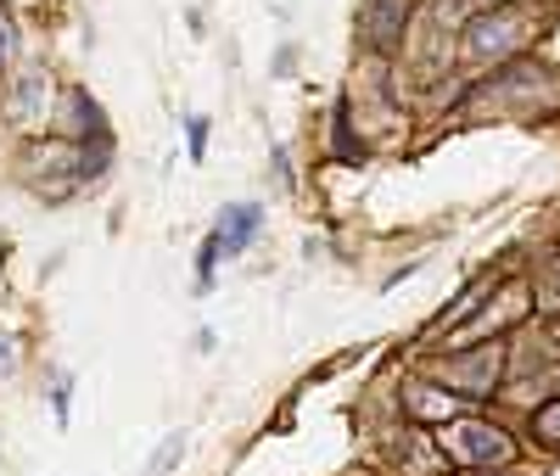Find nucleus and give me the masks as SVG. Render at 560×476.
I'll return each instance as SVG.
<instances>
[{
	"label": "nucleus",
	"mask_w": 560,
	"mask_h": 476,
	"mask_svg": "<svg viewBox=\"0 0 560 476\" xmlns=\"http://www.w3.org/2000/svg\"><path fill=\"white\" fill-rule=\"evenodd\" d=\"M185 129H191V158H202V147H208V118H191Z\"/></svg>",
	"instance_id": "15"
},
{
	"label": "nucleus",
	"mask_w": 560,
	"mask_h": 476,
	"mask_svg": "<svg viewBox=\"0 0 560 476\" xmlns=\"http://www.w3.org/2000/svg\"><path fill=\"white\" fill-rule=\"evenodd\" d=\"M0 370H12V343L0 337Z\"/></svg>",
	"instance_id": "16"
},
{
	"label": "nucleus",
	"mask_w": 560,
	"mask_h": 476,
	"mask_svg": "<svg viewBox=\"0 0 560 476\" xmlns=\"http://www.w3.org/2000/svg\"><path fill=\"white\" fill-rule=\"evenodd\" d=\"M12 57H18V23L0 12V62H12Z\"/></svg>",
	"instance_id": "14"
},
{
	"label": "nucleus",
	"mask_w": 560,
	"mask_h": 476,
	"mask_svg": "<svg viewBox=\"0 0 560 476\" xmlns=\"http://www.w3.org/2000/svg\"><path fill=\"white\" fill-rule=\"evenodd\" d=\"M538 314H549V320H560V269L549 275V286L538 292Z\"/></svg>",
	"instance_id": "13"
},
{
	"label": "nucleus",
	"mask_w": 560,
	"mask_h": 476,
	"mask_svg": "<svg viewBox=\"0 0 560 476\" xmlns=\"http://www.w3.org/2000/svg\"><path fill=\"white\" fill-rule=\"evenodd\" d=\"M499 0H438V23H471V18H488Z\"/></svg>",
	"instance_id": "8"
},
{
	"label": "nucleus",
	"mask_w": 560,
	"mask_h": 476,
	"mask_svg": "<svg viewBox=\"0 0 560 476\" xmlns=\"http://www.w3.org/2000/svg\"><path fill=\"white\" fill-rule=\"evenodd\" d=\"M499 364H504V348H499V343H477V348H465V353L443 359L438 387H448V393H471V398H488V393H493V381H499Z\"/></svg>",
	"instance_id": "2"
},
{
	"label": "nucleus",
	"mask_w": 560,
	"mask_h": 476,
	"mask_svg": "<svg viewBox=\"0 0 560 476\" xmlns=\"http://www.w3.org/2000/svg\"><path fill=\"white\" fill-rule=\"evenodd\" d=\"M258 224H264V208H258V202H236V208H224V213H219V235H213V247H224V253H247V247H253V235H258Z\"/></svg>",
	"instance_id": "6"
},
{
	"label": "nucleus",
	"mask_w": 560,
	"mask_h": 476,
	"mask_svg": "<svg viewBox=\"0 0 560 476\" xmlns=\"http://www.w3.org/2000/svg\"><path fill=\"white\" fill-rule=\"evenodd\" d=\"M443 460L471 465V471H499V465L516 460V443L488 420H448L443 426Z\"/></svg>",
	"instance_id": "1"
},
{
	"label": "nucleus",
	"mask_w": 560,
	"mask_h": 476,
	"mask_svg": "<svg viewBox=\"0 0 560 476\" xmlns=\"http://www.w3.org/2000/svg\"><path fill=\"white\" fill-rule=\"evenodd\" d=\"M522 39V23L510 12H488V18H471L465 23V57H482V62H499L516 51Z\"/></svg>",
	"instance_id": "4"
},
{
	"label": "nucleus",
	"mask_w": 560,
	"mask_h": 476,
	"mask_svg": "<svg viewBox=\"0 0 560 476\" xmlns=\"http://www.w3.org/2000/svg\"><path fill=\"white\" fill-rule=\"evenodd\" d=\"M179 454H185V438H179V432H174V438H163V449H158V460L147 465V476H163V471H168Z\"/></svg>",
	"instance_id": "11"
},
{
	"label": "nucleus",
	"mask_w": 560,
	"mask_h": 476,
	"mask_svg": "<svg viewBox=\"0 0 560 476\" xmlns=\"http://www.w3.org/2000/svg\"><path fill=\"white\" fill-rule=\"evenodd\" d=\"M337 158H342V163H359V147H353V129H348V107H337Z\"/></svg>",
	"instance_id": "12"
},
{
	"label": "nucleus",
	"mask_w": 560,
	"mask_h": 476,
	"mask_svg": "<svg viewBox=\"0 0 560 476\" xmlns=\"http://www.w3.org/2000/svg\"><path fill=\"white\" fill-rule=\"evenodd\" d=\"M404 28H409V0H364V12H359V39H364L376 57H398Z\"/></svg>",
	"instance_id": "3"
},
{
	"label": "nucleus",
	"mask_w": 560,
	"mask_h": 476,
	"mask_svg": "<svg viewBox=\"0 0 560 476\" xmlns=\"http://www.w3.org/2000/svg\"><path fill=\"white\" fill-rule=\"evenodd\" d=\"M45 107H51V79H45L39 68L18 73V84H12V118L18 124H39Z\"/></svg>",
	"instance_id": "7"
},
{
	"label": "nucleus",
	"mask_w": 560,
	"mask_h": 476,
	"mask_svg": "<svg viewBox=\"0 0 560 476\" xmlns=\"http://www.w3.org/2000/svg\"><path fill=\"white\" fill-rule=\"evenodd\" d=\"M482 292H488V280H477V286H465V298H459L454 309H443V320H438V325H459V314H465V309H477V303H482Z\"/></svg>",
	"instance_id": "10"
},
{
	"label": "nucleus",
	"mask_w": 560,
	"mask_h": 476,
	"mask_svg": "<svg viewBox=\"0 0 560 476\" xmlns=\"http://www.w3.org/2000/svg\"><path fill=\"white\" fill-rule=\"evenodd\" d=\"M482 476H493V471H482Z\"/></svg>",
	"instance_id": "17"
},
{
	"label": "nucleus",
	"mask_w": 560,
	"mask_h": 476,
	"mask_svg": "<svg viewBox=\"0 0 560 476\" xmlns=\"http://www.w3.org/2000/svg\"><path fill=\"white\" fill-rule=\"evenodd\" d=\"M404 409L415 415V420H459V393H448V387H438V381H404Z\"/></svg>",
	"instance_id": "5"
},
{
	"label": "nucleus",
	"mask_w": 560,
	"mask_h": 476,
	"mask_svg": "<svg viewBox=\"0 0 560 476\" xmlns=\"http://www.w3.org/2000/svg\"><path fill=\"white\" fill-rule=\"evenodd\" d=\"M533 438H538L544 449H560V398L544 404V409L533 415Z\"/></svg>",
	"instance_id": "9"
}]
</instances>
